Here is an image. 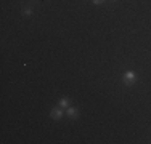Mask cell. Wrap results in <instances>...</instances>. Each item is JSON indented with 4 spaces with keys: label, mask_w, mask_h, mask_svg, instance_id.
<instances>
[{
    "label": "cell",
    "mask_w": 151,
    "mask_h": 144,
    "mask_svg": "<svg viewBox=\"0 0 151 144\" xmlns=\"http://www.w3.org/2000/svg\"><path fill=\"white\" fill-rule=\"evenodd\" d=\"M137 80H138V77H137L134 71H125L124 75H122V83L125 86H134L137 83Z\"/></svg>",
    "instance_id": "obj_1"
},
{
    "label": "cell",
    "mask_w": 151,
    "mask_h": 144,
    "mask_svg": "<svg viewBox=\"0 0 151 144\" xmlns=\"http://www.w3.org/2000/svg\"><path fill=\"white\" fill-rule=\"evenodd\" d=\"M64 114H66V112H64L63 107H60V106L58 107H53V109L50 110V117H52L53 120H61V118L64 117Z\"/></svg>",
    "instance_id": "obj_2"
},
{
    "label": "cell",
    "mask_w": 151,
    "mask_h": 144,
    "mask_svg": "<svg viewBox=\"0 0 151 144\" xmlns=\"http://www.w3.org/2000/svg\"><path fill=\"white\" fill-rule=\"evenodd\" d=\"M66 115L71 118V120H77V118H79V109H77V107L69 106V107L66 109Z\"/></svg>",
    "instance_id": "obj_3"
},
{
    "label": "cell",
    "mask_w": 151,
    "mask_h": 144,
    "mask_svg": "<svg viewBox=\"0 0 151 144\" xmlns=\"http://www.w3.org/2000/svg\"><path fill=\"white\" fill-rule=\"evenodd\" d=\"M69 98H66V96H63V98H60V101H58V106L60 107H63V109H68L69 107Z\"/></svg>",
    "instance_id": "obj_4"
},
{
    "label": "cell",
    "mask_w": 151,
    "mask_h": 144,
    "mask_svg": "<svg viewBox=\"0 0 151 144\" xmlns=\"http://www.w3.org/2000/svg\"><path fill=\"white\" fill-rule=\"evenodd\" d=\"M32 13H34V11H32L31 6H27V8H24V10H23V16H26V18L32 16Z\"/></svg>",
    "instance_id": "obj_5"
},
{
    "label": "cell",
    "mask_w": 151,
    "mask_h": 144,
    "mask_svg": "<svg viewBox=\"0 0 151 144\" xmlns=\"http://www.w3.org/2000/svg\"><path fill=\"white\" fill-rule=\"evenodd\" d=\"M106 0H93V3H95V5H101V3H105Z\"/></svg>",
    "instance_id": "obj_6"
},
{
    "label": "cell",
    "mask_w": 151,
    "mask_h": 144,
    "mask_svg": "<svg viewBox=\"0 0 151 144\" xmlns=\"http://www.w3.org/2000/svg\"><path fill=\"white\" fill-rule=\"evenodd\" d=\"M111 2H117V0H111Z\"/></svg>",
    "instance_id": "obj_7"
}]
</instances>
